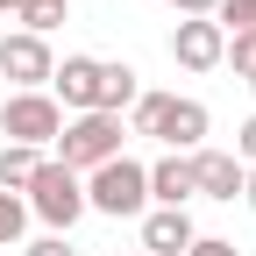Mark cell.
Segmentation results:
<instances>
[{
  "label": "cell",
  "instance_id": "obj_14",
  "mask_svg": "<svg viewBox=\"0 0 256 256\" xmlns=\"http://www.w3.org/2000/svg\"><path fill=\"white\" fill-rule=\"evenodd\" d=\"M14 14H22V28H28V36H43V43H50V28L64 22V0H22Z\"/></svg>",
  "mask_w": 256,
  "mask_h": 256
},
{
  "label": "cell",
  "instance_id": "obj_23",
  "mask_svg": "<svg viewBox=\"0 0 256 256\" xmlns=\"http://www.w3.org/2000/svg\"><path fill=\"white\" fill-rule=\"evenodd\" d=\"M14 8H22V0H0V14H14Z\"/></svg>",
  "mask_w": 256,
  "mask_h": 256
},
{
  "label": "cell",
  "instance_id": "obj_5",
  "mask_svg": "<svg viewBox=\"0 0 256 256\" xmlns=\"http://www.w3.org/2000/svg\"><path fill=\"white\" fill-rule=\"evenodd\" d=\"M57 72V57L43 36H28V28H14V36H0V78H14L22 92H43Z\"/></svg>",
  "mask_w": 256,
  "mask_h": 256
},
{
  "label": "cell",
  "instance_id": "obj_1",
  "mask_svg": "<svg viewBox=\"0 0 256 256\" xmlns=\"http://www.w3.org/2000/svg\"><path fill=\"white\" fill-rule=\"evenodd\" d=\"M121 156V114H78V121H64L57 128V164L64 171H100Z\"/></svg>",
  "mask_w": 256,
  "mask_h": 256
},
{
  "label": "cell",
  "instance_id": "obj_22",
  "mask_svg": "<svg viewBox=\"0 0 256 256\" xmlns=\"http://www.w3.org/2000/svg\"><path fill=\"white\" fill-rule=\"evenodd\" d=\"M242 200H249V214H256V171H249V178H242Z\"/></svg>",
  "mask_w": 256,
  "mask_h": 256
},
{
  "label": "cell",
  "instance_id": "obj_20",
  "mask_svg": "<svg viewBox=\"0 0 256 256\" xmlns=\"http://www.w3.org/2000/svg\"><path fill=\"white\" fill-rule=\"evenodd\" d=\"M171 8H178L185 22H214V8H220V0H171Z\"/></svg>",
  "mask_w": 256,
  "mask_h": 256
},
{
  "label": "cell",
  "instance_id": "obj_16",
  "mask_svg": "<svg viewBox=\"0 0 256 256\" xmlns=\"http://www.w3.org/2000/svg\"><path fill=\"white\" fill-rule=\"evenodd\" d=\"M214 22H220V36H242V28H256V0H220Z\"/></svg>",
  "mask_w": 256,
  "mask_h": 256
},
{
  "label": "cell",
  "instance_id": "obj_13",
  "mask_svg": "<svg viewBox=\"0 0 256 256\" xmlns=\"http://www.w3.org/2000/svg\"><path fill=\"white\" fill-rule=\"evenodd\" d=\"M36 171H43V150H22V142L0 150V192H28Z\"/></svg>",
  "mask_w": 256,
  "mask_h": 256
},
{
  "label": "cell",
  "instance_id": "obj_3",
  "mask_svg": "<svg viewBox=\"0 0 256 256\" xmlns=\"http://www.w3.org/2000/svg\"><path fill=\"white\" fill-rule=\"evenodd\" d=\"M86 206H92V214H114V220L142 214V206H150V164H136V156H114V164L86 171Z\"/></svg>",
  "mask_w": 256,
  "mask_h": 256
},
{
  "label": "cell",
  "instance_id": "obj_7",
  "mask_svg": "<svg viewBox=\"0 0 256 256\" xmlns=\"http://www.w3.org/2000/svg\"><path fill=\"white\" fill-rule=\"evenodd\" d=\"M50 100H64V107H78V114H100V57H64L57 72H50Z\"/></svg>",
  "mask_w": 256,
  "mask_h": 256
},
{
  "label": "cell",
  "instance_id": "obj_8",
  "mask_svg": "<svg viewBox=\"0 0 256 256\" xmlns=\"http://www.w3.org/2000/svg\"><path fill=\"white\" fill-rule=\"evenodd\" d=\"M220 50H228L220 22H178V28H171V57L185 64V72H214Z\"/></svg>",
  "mask_w": 256,
  "mask_h": 256
},
{
  "label": "cell",
  "instance_id": "obj_2",
  "mask_svg": "<svg viewBox=\"0 0 256 256\" xmlns=\"http://www.w3.org/2000/svg\"><path fill=\"white\" fill-rule=\"evenodd\" d=\"M22 206L36 214L50 235H64V228L86 214V178H78V171H64L57 156H43V171L28 178V200H22Z\"/></svg>",
  "mask_w": 256,
  "mask_h": 256
},
{
  "label": "cell",
  "instance_id": "obj_4",
  "mask_svg": "<svg viewBox=\"0 0 256 256\" xmlns=\"http://www.w3.org/2000/svg\"><path fill=\"white\" fill-rule=\"evenodd\" d=\"M57 128H64V107L50 100V92H14V100L0 107V136H8V142H22V150L57 142Z\"/></svg>",
  "mask_w": 256,
  "mask_h": 256
},
{
  "label": "cell",
  "instance_id": "obj_19",
  "mask_svg": "<svg viewBox=\"0 0 256 256\" xmlns=\"http://www.w3.org/2000/svg\"><path fill=\"white\" fill-rule=\"evenodd\" d=\"M185 256H242V249H235V242H220V235H200Z\"/></svg>",
  "mask_w": 256,
  "mask_h": 256
},
{
  "label": "cell",
  "instance_id": "obj_17",
  "mask_svg": "<svg viewBox=\"0 0 256 256\" xmlns=\"http://www.w3.org/2000/svg\"><path fill=\"white\" fill-rule=\"evenodd\" d=\"M22 228H28V206H22V192H0V249H8Z\"/></svg>",
  "mask_w": 256,
  "mask_h": 256
},
{
  "label": "cell",
  "instance_id": "obj_21",
  "mask_svg": "<svg viewBox=\"0 0 256 256\" xmlns=\"http://www.w3.org/2000/svg\"><path fill=\"white\" fill-rule=\"evenodd\" d=\"M28 256H78V249L64 242V235H43V242H28Z\"/></svg>",
  "mask_w": 256,
  "mask_h": 256
},
{
  "label": "cell",
  "instance_id": "obj_24",
  "mask_svg": "<svg viewBox=\"0 0 256 256\" xmlns=\"http://www.w3.org/2000/svg\"><path fill=\"white\" fill-rule=\"evenodd\" d=\"M249 92H256V78H249Z\"/></svg>",
  "mask_w": 256,
  "mask_h": 256
},
{
  "label": "cell",
  "instance_id": "obj_10",
  "mask_svg": "<svg viewBox=\"0 0 256 256\" xmlns=\"http://www.w3.org/2000/svg\"><path fill=\"white\" fill-rule=\"evenodd\" d=\"M192 178H200V200H235L249 171L235 164V150H192Z\"/></svg>",
  "mask_w": 256,
  "mask_h": 256
},
{
  "label": "cell",
  "instance_id": "obj_9",
  "mask_svg": "<svg viewBox=\"0 0 256 256\" xmlns=\"http://www.w3.org/2000/svg\"><path fill=\"white\" fill-rule=\"evenodd\" d=\"M192 242H200L192 214H178V206H156V214H142V256H185Z\"/></svg>",
  "mask_w": 256,
  "mask_h": 256
},
{
  "label": "cell",
  "instance_id": "obj_6",
  "mask_svg": "<svg viewBox=\"0 0 256 256\" xmlns=\"http://www.w3.org/2000/svg\"><path fill=\"white\" fill-rule=\"evenodd\" d=\"M150 136L164 142L171 156H192V150L206 142V107H200V100H178V92H164V114H156Z\"/></svg>",
  "mask_w": 256,
  "mask_h": 256
},
{
  "label": "cell",
  "instance_id": "obj_11",
  "mask_svg": "<svg viewBox=\"0 0 256 256\" xmlns=\"http://www.w3.org/2000/svg\"><path fill=\"white\" fill-rule=\"evenodd\" d=\"M150 200L156 206H192V200H200V178H192V156H156V164H150Z\"/></svg>",
  "mask_w": 256,
  "mask_h": 256
},
{
  "label": "cell",
  "instance_id": "obj_18",
  "mask_svg": "<svg viewBox=\"0 0 256 256\" xmlns=\"http://www.w3.org/2000/svg\"><path fill=\"white\" fill-rule=\"evenodd\" d=\"M235 164H242V171H256V114L235 128Z\"/></svg>",
  "mask_w": 256,
  "mask_h": 256
},
{
  "label": "cell",
  "instance_id": "obj_15",
  "mask_svg": "<svg viewBox=\"0 0 256 256\" xmlns=\"http://www.w3.org/2000/svg\"><path fill=\"white\" fill-rule=\"evenodd\" d=\"M220 64H235V78H256V28H242V36H228V50H220Z\"/></svg>",
  "mask_w": 256,
  "mask_h": 256
},
{
  "label": "cell",
  "instance_id": "obj_12",
  "mask_svg": "<svg viewBox=\"0 0 256 256\" xmlns=\"http://www.w3.org/2000/svg\"><path fill=\"white\" fill-rule=\"evenodd\" d=\"M136 107V64H100V114Z\"/></svg>",
  "mask_w": 256,
  "mask_h": 256
}]
</instances>
